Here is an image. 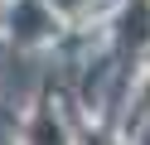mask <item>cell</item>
Returning <instances> with one entry per match:
<instances>
[{"label": "cell", "instance_id": "cell-1", "mask_svg": "<svg viewBox=\"0 0 150 145\" xmlns=\"http://www.w3.org/2000/svg\"><path fill=\"white\" fill-rule=\"evenodd\" d=\"M121 39H126L131 48H140L150 39V0H136V5L121 15Z\"/></svg>", "mask_w": 150, "mask_h": 145}, {"label": "cell", "instance_id": "cell-4", "mask_svg": "<svg viewBox=\"0 0 150 145\" xmlns=\"http://www.w3.org/2000/svg\"><path fill=\"white\" fill-rule=\"evenodd\" d=\"M49 5H58V10H68V15H78V10H82V0H49Z\"/></svg>", "mask_w": 150, "mask_h": 145}, {"label": "cell", "instance_id": "cell-2", "mask_svg": "<svg viewBox=\"0 0 150 145\" xmlns=\"http://www.w3.org/2000/svg\"><path fill=\"white\" fill-rule=\"evenodd\" d=\"M24 140H29V145H68V135H63V121H58L53 111H39Z\"/></svg>", "mask_w": 150, "mask_h": 145}, {"label": "cell", "instance_id": "cell-5", "mask_svg": "<svg viewBox=\"0 0 150 145\" xmlns=\"http://www.w3.org/2000/svg\"><path fill=\"white\" fill-rule=\"evenodd\" d=\"M145 102H150V87H145Z\"/></svg>", "mask_w": 150, "mask_h": 145}, {"label": "cell", "instance_id": "cell-3", "mask_svg": "<svg viewBox=\"0 0 150 145\" xmlns=\"http://www.w3.org/2000/svg\"><path fill=\"white\" fill-rule=\"evenodd\" d=\"M20 24H24V29H20L24 39H39V34H44V15H39L34 5H24V10H20Z\"/></svg>", "mask_w": 150, "mask_h": 145}]
</instances>
